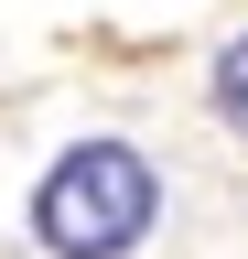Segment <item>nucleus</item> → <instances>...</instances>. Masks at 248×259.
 I'll use <instances>...</instances> for the list:
<instances>
[{
	"label": "nucleus",
	"instance_id": "nucleus-1",
	"mask_svg": "<svg viewBox=\"0 0 248 259\" xmlns=\"http://www.w3.org/2000/svg\"><path fill=\"white\" fill-rule=\"evenodd\" d=\"M151 205H162V184L130 141H76L33 184V238L54 259H130L151 238Z\"/></svg>",
	"mask_w": 248,
	"mask_h": 259
},
{
	"label": "nucleus",
	"instance_id": "nucleus-2",
	"mask_svg": "<svg viewBox=\"0 0 248 259\" xmlns=\"http://www.w3.org/2000/svg\"><path fill=\"white\" fill-rule=\"evenodd\" d=\"M205 97H216V119H227V130H248V32H237L227 54H216V76H205Z\"/></svg>",
	"mask_w": 248,
	"mask_h": 259
}]
</instances>
